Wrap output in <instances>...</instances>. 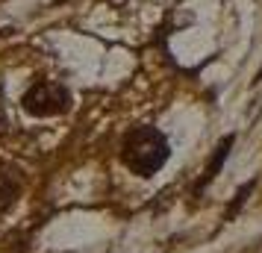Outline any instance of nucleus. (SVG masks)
<instances>
[{"label":"nucleus","instance_id":"nucleus-5","mask_svg":"<svg viewBox=\"0 0 262 253\" xmlns=\"http://www.w3.org/2000/svg\"><path fill=\"white\" fill-rule=\"evenodd\" d=\"M253 186H256V182L250 180V182H245V186H242V189H238V194H236V200H233V203H230V209H227V221H233V215H236L238 209H242V206H245V197H248L250 192H253Z\"/></svg>","mask_w":262,"mask_h":253},{"label":"nucleus","instance_id":"nucleus-1","mask_svg":"<svg viewBox=\"0 0 262 253\" xmlns=\"http://www.w3.org/2000/svg\"><path fill=\"white\" fill-rule=\"evenodd\" d=\"M168 156H171V145L156 127H133L130 133L124 135L121 159L139 177H154L168 162Z\"/></svg>","mask_w":262,"mask_h":253},{"label":"nucleus","instance_id":"nucleus-3","mask_svg":"<svg viewBox=\"0 0 262 253\" xmlns=\"http://www.w3.org/2000/svg\"><path fill=\"white\" fill-rule=\"evenodd\" d=\"M18 194H21V177L12 168L0 165V212H6L18 200Z\"/></svg>","mask_w":262,"mask_h":253},{"label":"nucleus","instance_id":"nucleus-2","mask_svg":"<svg viewBox=\"0 0 262 253\" xmlns=\"http://www.w3.org/2000/svg\"><path fill=\"white\" fill-rule=\"evenodd\" d=\"M21 103H24V109L33 118H56V115H65L71 109V95L59 83L38 80V83H33L27 88Z\"/></svg>","mask_w":262,"mask_h":253},{"label":"nucleus","instance_id":"nucleus-4","mask_svg":"<svg viewBox=\"0 0 262 253\" xmlns=\"http://www.w3.org/2000/svg\"><path fill=\"white\" fill-rule=\"evenodd\" d=\"M230 147H233V135H227L224 142L218 145V150H215V156L209 159V165H206V171H203L201 182H198V189H203L206 182H212L215 177H218V171H221V165H224V159L230 156Z\"/></svg>","mask_w":262,"mask_h":253}]
</instances>
